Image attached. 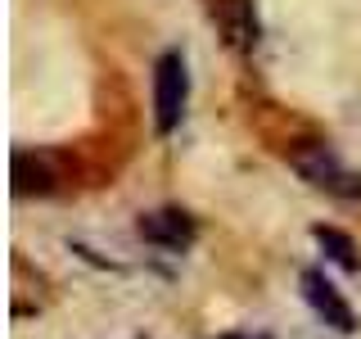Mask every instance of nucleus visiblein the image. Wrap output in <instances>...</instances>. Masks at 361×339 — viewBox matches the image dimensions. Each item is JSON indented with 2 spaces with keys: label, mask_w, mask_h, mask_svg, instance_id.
<instances>
[{
  "label": "nucleus",
  "mask_w": 361,
  "mask_h": 339,
  "mask_svg": "<svg viewBox=\"0 0 361 339\" xmlns=\"http://www.w3.org/2000/svg\"><path fill=\"white\" fill-rule=\"evenodd\" d=\"M289 163H293V172L307 181V186L325 190V195H334V199H361V177L334 150H325V145H302V150L289 154Z\"/></svg>",
  "instance_id": "1"
},
{
  "label": "nucleus",
  "mask_w": 361,
  "mask_h": 339,
  "mask_svg": "<svg viewBox=\"0 0 361 339\" xmlns=\"http://www.w3.org/2000/svg\"><path fill=\"white\" fill-rule=\"evenodd\" d=\"M185 100H190V73L185 59L176 50H167L154 68V122L158 131H172L185 118Z\"/></svg>",
  "instance_id": "2"
},
{
  "label": "nucleus",
  "mask_w": 361,
  "mask_h": 339,
  "mask_svg": "<svg viewBox=\"0 0 361 339\" xmlns=\"http://www.w3.org/2000/svg\"><path fill=\"white\" fill-rule=\"evenodd\" d=\"M302 299L312 303V312L321 316L330 331H338V335H353V331H357L353 303L338 294V285L325 276V271H302Z\"/></svg>",
  "instance_id": "3"
},
{
  "label": "nucleus",
  "mask_w": 361,
  "mask_h": 339,
  "mask_svg": "<svg viewBox=\"0 0 361 339\" xmlns=\"http://www.w3.org/2000/svg\"><path fill=\"white\" fill-rule=\"evenodd\" d=\"M135 231H140V240L154 244V249L185 254V249L195 244L199 226H195V218H190V213H180V208H158V213H145V218L135 222Z\"/></svg>",
  "instance_id": "4"
},
{
  "label": "nucleus",
  "mask_w": 361,
  "mask_h": 339,
  "mask_svg": "<svg viewBox=\"0 0 361 339\" xmlns=\"http://www.w3.org/2000/svg\"><path fill=\"white\" fill-rule=\"evenodd\" d=\"M212 18H217L221 37L235 45V50H253L257 45V14L253 0H217L212 5Z\"/></svg>",
  "instance_id": "5"
},
{
  "label": "nucleus",
  "mask_w": 361,
  "mask_h": 339,
  "mask_svg": "<svg viewBox=\"0 0 361 339\" xmlns=\"http://www.w3.org/2000/svg\"><path fill=\"white\" fill-rule=\"evenodd\" d=\"M45 195V190H54V177H50V163L45 158H32V154H14V195Z\"/></svg>",
  "instance_id": "6"
},
{
  "label": "nucleus",
  "mask_w": 361,
  "mask_h": 339,
  "mask_svg": "<svg viewBox=\"0 0 361 339\" xmlns=\"http://www.w3.org/2000/svg\"><path fill=\"white\" fill-rule=\"evenodd\" d=\"M316 240H321V249H330V258H334L338 267H348V271L361 267L357 249H353V240H348L343 231H334V226H316Z\"/></svg>",
  "instance_id": "7"
},
{
  "label": "nucleus",
  "mask_w": 361,
  "mask_h": 339,
  "mask_svg": "<svg viewBox=\"0 0 361 339\" xmlns=\"http://www.w3.org/2000/svg\"><path fill=\"white\" fill-rule=\"evenodd\" d=\"M221 339H253V335H221Z\"/></svg>",
  "instance_id": "8"
}]
</instances>
